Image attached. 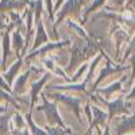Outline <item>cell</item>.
<instances>
[{
	"mask_svg": "<svg viewBox=\"0 0 135 135\" xmlns=\"http://www.w3.org/2000/svg\"><path fill=\"white\" fill-rule=\"evenodd\" d=\"M92 111H93V114H95V118H93V120L91 123V128L96 127L97 124H103V123L109 118L107 114H104L103 111H100L97 107H92Z\"/></svg>",
	"mask_w": 135,
	"mask_h": 135,
	"instance_id": "cell-7",
	"label": "cell"
},
{
	"mask_svg": "<svg viewBox=\"0 0 135 135\" xmlns=\"http://www.w3.org/2000/svg\"><path fill=\"white\" fill-rule=\"evenodd\" d=\"M66 132V128H60V127H50L47 128V135H65Z\"/></svg>",
	"mask_w": 135,
	"mask_h": 135,
	"instance_id": "cell-15",
	"label": "cell"
},
{
	"mask_svg": "<svg viewBox=\"0 0 135 135\" xmlns=\"http://www.w3.org/2000/svg\"><path fill=\"white\" fill-rule=\"evenodd\" d=\"M81 3H83V0H68L66 2V4L62 7V9H61V12L58 14V18H57V20L60 22L66 14H69V12H73V11H77L78 8H80V6H81Z\"/></svg>",
	"mask_w": 135,
	"mask_h": 135,
	"instance_id": "cell-4",
	"label": "cell"
},
{
	"mask_svg": "<svg viewBox=\"0 0 135 135\" xmlns=\"http://www.w3.org/2000/svg\"><path fill=\"white\" fill-rule=\"evenodd\" d=\"M46 3H47V8H49V12L51 15V4H50V0H46Z\"/></svg>",
	"mask_w": 135,
	"mask_h": 135,
	"instance_id": "cell-25",
	"label": "cell"
},
{
	"mask_svg": "<svg viewBox=\"0 0 135 135\" xmlns=\"http://www.w3.org/2000/svg\"><path fill=\"white\" fill-rule=\"evenodd\" d=\"M135 127V114L132 115V116H130V118H123L118 124H116V131H115V134L116 135H120V134H123V132H127V131H130V130H132Z\"/></svg>",
	"mask_w": 135,
	"mask_h": 135,
	"instance_id": "cell-3",
	"label": "cell"
},
{
	"mask_svg": "<svg viewBox=\"0 0 135 135\" xmlns=\"http://www.w3.org/2000/svg\"><path fill=\"white\" fill-rule=\"evenodd\" d=\"M22 3H18V2H12V0H3V3H2V8L4 9H9V8H16V7H20Z\"/></svg>",
	"mask_w": 135,
	"mask_h": 135,
	"instance_id": "cell-16",
	"label": "cell"
},
{
	"mask_svg": "<svg viewBox=\"0 0 135 135\" xmlns=\"http://www.w3.org/2000/svg\"><path fill=\"white\" fill-rule=\"evenodd\" d=\"M103 135H109V128H108V127H105V131H104Z\"/></svg>",
	"mask_w": 135,
	"mask_h": 135,
	"instance_id": "cell-27",
	"label": "cell"
},
{
	"mask_svg": "<svg viewBox=\"0 0 135 135\" xmlns=\"http://www.w3.org/2000/svg\"><path fill=\"white\" fill-rule=\"evenodd\" d=\"M22 135H30V134H28L27 131H23V134H22Z\"/></svg>",
	"mask_w": 135,
	"mask_h": 135,
	"instance_id": "cell-28",
	"label": "cell"
},
{
	"mask_svg": "<svg viewBox=\"0 0 135 135\" xmlns=\"http://www.w3.org/2000/svg\"><path fill=\"white\" fill-rule=\"evenodd\" d=\"M68 42H60V43H50V45H46L43 49H39V50H37V51H34L31 55H28V58H31V57H34V55H37V54H43L45 51H47V50H50V49H54V47H61V46H64V45H66Z\"/></svg>",
	"mask_w": 135,
	"mask_h": 135,
	"instance_id": "cell-10",
	"label": "cell"
},
{
	"mask_svg": "<svg viewBox=\"0 0 135 135\" xmlns=\"http://www.w3.org/2000/svg\"><path fill=\"white\" fill-rule=\"evenodd\" d=\"M30 74H31V70H27L23 76H20L18 80H16V83H15V92H20L22 89H23V86H25V83L27 81V78L30 77Z\"/></svg>",
	"mask_w": 135,
	"mask_h": 135,
	"instance_id": "cell-11",
	"label": "cell"
},
{
	"mask_svg": "<svg viewBox=\"0 0 135 135\" xmlns=\"http://www.w3.org/2000/svg\"><path fill=\"white\" fill-rule=\"evenodd\" d=\"M20 65H22V60H19L16 64H14V65H12V68H11V69H9V70L4 74V78H7V80L11 83V80H12V77L15 76V73L18 72V69L20 68Z\"/></svg>",
	"mask_w": 135,
	"mask_h": 135,
	"instance_id": "cell-13",
	"label": "cell"
},
{
	"mask_svg": "<svg viewBox=\"0 0 135 135\" xmlns=\"http://www.w3.org/2000/svg\"><path fill=\"white\" fill-rule=\"evenodd\" d=\"M131 61H132V76H135V54L132 55V58H131Z\"/></svg>",
	"mask_w": 135,
	"mask_h": 135,
	"instance_id": "cell-22",
	"label": "cell"
},
{
	"mask_svg": "<svg viewBox=\"0 0 135 135\" xmlns=\"http://www.w3.org/2000/svg\"><path fill=\"white\" fill-rule=\"evenodd\" d=\"M54 97L58 99V100H61V101H64V103H66L68 105H70V108L73 109V112L76 114V116L80 118V109H78V107H80V103H81V97L66 96V95H61V93L54 95Z\"/></svg>",
	"mask_w": 135,
	"mask_h": 135,
	"instance_id": "cell-2",
	"label": "cell"
},
{
	"mask_svg": "<svg viewBox=\"0 0 135 135\" xmlns=\"http://www.w3.org/2000/svg\"><path fill=\"white\" fill-rule=\"evenodd\" d=\"M101 101L107 104V107L109 109V118H112L115 114H119V112H127L124 104H123V99L122 97L116 99L114 103H107V101H104V100H101Z\"/></svg>",
	"mask_w": 135,
	"mask_h": 135,
	"instance_id": "cell-5",
	"label": "cell"
},
{
	"mask_svg": "<svg viewBox=\"0 0 135 135\" xmlns=\"http://www.w3.org/2000/svg\"><path fill=\"white\" fill-rule=\"evenodd\" d=\"M134 96H135V88L132 89V92H131V93L128 95V99H131V97H134Z\"/></svg>",
	"mask_w": 135,
	"mask_h": 135,
	"instance_id": "cell-26",
	"label": "cell"
},
{
	"mask_svg": "<svg viewBox=\"0 0 135 135\" xmlns=\"http://www.w3.org/2000/svg\"><path fill=\"white\" fill-rule=\"evenodd\" d=\"M127 6H128V7H132V8L135 9V0H130Z\"/></svg>",
	"mask_w": 135,
	"mask_h": 135,
	"instance_id": "cell-24",
	"label": "cell"
},
{
	"mask_svg": "<svg viewBox=\"0 0 135 135\" xmlns=\"http://www.w3.org/2000/svg\"><path fill=\"white\" fill-rule=\"evenodd\" d=\"M134 49H135V39L132 41V43H131V46H130V49L127 50V54H130V53H131V51H132Z\"/></svg>",
	"mask_w": 135,
	"mask_h": 135,
	"instance_id": "cell-21",
	"label": "cell"
},
{
	"mask_svg": "<svg viewBox=\"0 0 135 135\" xmlns=\"http://www.w3.org/2000/svg\"><path fill=\"white\" fill-rule=\"evenodd\" d=\"M39 109H43L45 112H46L47 118H49L51 122L57 123V124H60V126H62V127H64L62 120H61V118H60V115H58V112H57V107H55V104L49 103V101L43 97V105H41V107H39Z\"/></svg>",
	"mask_w": 135,
	"mask_h": 135,
	"instance_id": "cell-1",
	"label": "cell"
},
{
	"mask_svg": "<svg viewBox=\"0 0 135 135\" xmlns=\"http://www.w3.org/2000/svg\"><path fill=\"white\" fill-rule=\"evenodd\" d=\"M104 2H105V0H96V2H95V3H93V4L91 6V7H89V8H88V9L85 11V16H86V15H89V14L92 12V11H95V9H96V8L99 7V6H101V4L104 3Z\"/></svg>",
	"mask_w": 135,
	"mask_h": 135,
	"instance_id": "cell-19",
	"label": "cell"
},
{
	"mask_svg": "<svg viewBox=\"0 0 135 135\" xmlns=\"http://www.w3.org/2000/svg\"><path fill=\"white\" fill-rule=\"evenodd\" d=\"M14 45H15V47H16L18 50L22 47V45H23V41H22V35H20L19 31H15V32H14Z\"/></svg>",
	"mask_w": 135,
	"mask_h": 135,
	"instance_id": "cell-18",
	"label": "cell"
},
{
	"mask_svg": "<svg viewBox=\"0 0 135 135\" xmlns=\"http://www.w3.org/2000/svg\"><path fill=\"white\" fill-rule=\"evenodd\" d=\"M120 84H122V83H120V81H118V83H115V84H112V85H111L109 88H105V89H101L100 92H101V93H105V95L108 96V95H111V93L114 92V91H118V89L120 88Z\"/></svg>",
	"mask_w": 135,
	"mask_h": 135,
	"instance_id": "cell-17",
	"label": "cell"
},
{
	"mask_svg": "<svg viewBox=\"0 0 135 135\" xmlns=\"http://www.w3.org/2000/svg\"><path fill=\"white\" fill-rule=\"evenodd\" d=\"M45 64H46V66H47V68H50V69H54V66H53V62H51L50 60H49V61H46Z\"/></svg>",
	"mask_w": 135,
	"mask_h": 135,
	"instance_id": "cell-23",
	"label": "cell"
},
{
	"mask_svg": "<svg viewBox=\"0 0 135 135\" xmlns=\"http://www.w3.org/2000/svg\"><path fill=\"white\" fill-rule=\"evenodd\" d=\"M26 119H27V122H28L30 128H31V131L34 132V135H47V132H46V131H43L42 128H39V127H37L35 124H34V122L31 120V116H30V114L26 116Z\"/></svg>",
	"mask_w": 135,
	"mask_h": 135,
	"instance_id": "cell-12",
	"label": "cell"
},
{
	"mask_svg": "<svg viewBox=\"0 0 135 135\" xmlns=\"http://www.w3.org/2000/svg\"><path fill=\"white\" fill-rule=\"evenodd\" d=\"M47 35H46V32H45L43 30V25L39 22V25H38V35H37V39H35V47H38L39 45H42L43 42H47Z\"/></svg>",
	"mask_w": 135,
	"mask_h": 135,
	"instance_id": "cell-9",
	"label": "cell"
},
{
	"mask_svg": "<svg viewBox=\"0 0 135 135\" xmlns=\"http://www.w3.org/2000/svg\"><path fill=\"white\" fill-rule=\"evenodd\" d=\"M3 60H2V64H4V60L7 58V55L9 53V47H8V34L3 37Z\"/></svg>",
	"mask_w": 135,
	"mask_h": 135,
	"instance_id": "cell-14",
	"label": "cell"
},
{
	"mask_svg": "<svg viewBox=\"0 0 135 135\" xmlns=\"http://www.w3.org/2000/svg\"><path fill=\"white\" fill-rule=\"evenodd\" d=\"M14 122H15V126L19 127V128L25 126V122H23V119H22V116H20L19 114H16V115L14 116Z\"/></svg>",
	"mask_w": 135,
	"mask_h": 135,
	"instance_id": "cell-20",
	"label": "cell"
},
{
	"mask_svg": "<svg viewBox=\"0 0 135 135\" xmlns=\"http://www.w3.org/2000/svg\"><path fill=\"white\" fill-rule=\"evenodd\" d=\"M123 69H126V68L124 66H114V65H112L109 61L105 64V68H104V69L103 70H101L100 72V76H99V78H97V81H96V84L95 85H97L101 80H103V78H105L108 74H111V73H115V72H118V70H123Z\"/></svg>",
	"mask_w": 135,
	"mask_h": 135,
	"instance_id": "cell-6",
	"label": "cell"
},
{
	"mask_svg": "<svg viewBox=\"0 0 135 135\" xmlns=\"http://www.w3.org/2000/svg\"><path fill=\"white\" fill-rule=\"evenodd\" d=\"M49 78V74H45L41 80L38 81V83H35L32 85V91H31V103H34L35 101V99H37V95H38V92L41 91V86L46 83V80Z\"/></svg>",
	"mask_w": 135,
	"mask_h": 135,
	"instance_id": "cell-8",
	"label": "cell"
}]
</instances>
